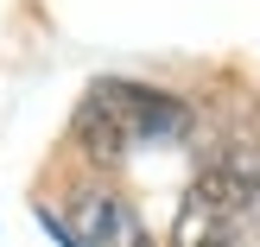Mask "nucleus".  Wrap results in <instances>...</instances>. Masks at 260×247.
Instances as JSON below:
<instances>
[{
	"mask_svg": "<svg viewBox=\"0 0 260 247\" xmlns=\"http://www.w3.org/2000/svg\"><path fill=\"white\" fill-rule=\"evenodd\" d=\"M172 247H260V146L229 139L197 165L172 216Z\"/></svg>",
	"mask_w": 260,
	"mask_h": 247,
	"instance_id": "1",
	"label": "nucleus"
},
{
	"mask_svg": "<svg viewBox=\"0 0 260 247\" xmlns=\"http://www.w3.org/2000/svg\"><path fill=\"white\" fill-rule=\"evenodd\" d=\"M70 133L95 165H121L140 146H178V139H190V108L178 95H165V89H152V83L102 76L76 101Z\"/></svg>",
	"mask_w": 260,
	"mask_h": 247,
	"instance_id": "2",
	"label": "nucleus"
},
{
	"mask_svg": "<svg viewBox=\"0 0 260 247\" xmlns=\"http://www.w3.org/2000/svg\"><path fill=\"white\" fill-rule=\"evenodd\" d=\"M70 235L83 241V247H159L146 235V222H140V209L121 197V190H108V184H83L70 197Z\"/></svg>",
	"mask_w": 260,
	"mask_h": 247,
	"instance_id": "3",
	"label": "nucleus"
}]
</instances>
